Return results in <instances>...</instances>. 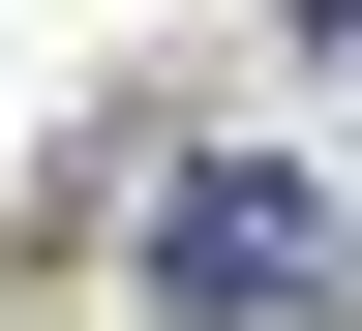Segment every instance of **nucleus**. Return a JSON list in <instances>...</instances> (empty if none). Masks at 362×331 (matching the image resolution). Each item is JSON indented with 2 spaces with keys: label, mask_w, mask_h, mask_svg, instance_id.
Here are the masks:
<instances>
[{
  "label": "nucleus",
  "mask_w": 362,
  "mask_h": 331,
  "mask_svg": "<svg viewBox=\"0 0 362 331\" xmlns=\"http://www.w3.org/2000/svg\"><path fill=\"white\" fill-rule=\"evenodd\" d=\"M151 301H181V331H272V301H332V181H272V151H211V181L151 211Z\"/></svg>",
  "instance_id": "nucleus-1"
},
{
  "label": "nucleus",
  "mask_w": 362,
  "mask_h": 331,
  "mask_svg": "<svg viewBox=\"0 0 362 331\" xmlns=\"http://www.w3.org/2000/svg\"><path fill=\"white\" fill-rule=\"evenodd\" d=\"M302 30H332V61H362V0H302Z\"/></svg>",
  "instance_id": "nucleus-2"
}]
</instances>
